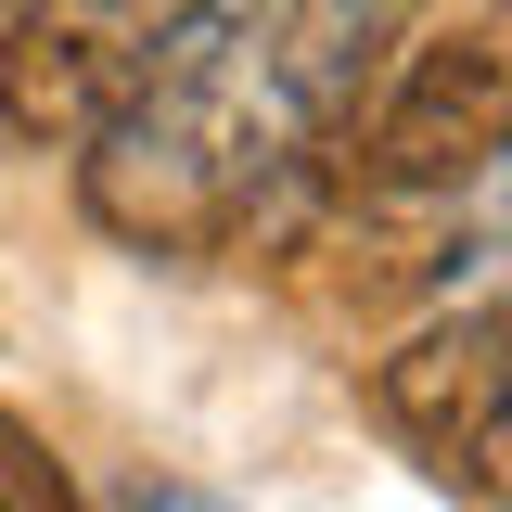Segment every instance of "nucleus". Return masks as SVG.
<instances>
[{
	"instance_id": "39448f33",
	"label": "nucleus",
	"mask_w": 512,
	"mask_h": 512,
	"mask_svg": "<svg viewBox=\"0 0 512 512\" xmlns=\"http://www.w3.org/2000/svg\"><path fill=\"white\" fill-rule=\"evenodd\" d=\"M141 512H231V500H180V487H167V500H154V487H141Z\"/></svg>"
},
{
	"instance_id": "f03ea898",
	"label": "nucleus",
	"mask_w": 512,
	"mask_h": 512,
	"mask_svg": "<svg viewBox=\"0 0 512 512\" xmlns=\"http://www.w3.org/2000/svg\"><path fill=\"white\" fill-rule=\"evenodd\" d=\"M372 410H384L410 448H423V474L474 487V461H487V423L512 410V295H500V308L436 320L423 346H397V359L372 372Z\"/></svg>"
},
{
	"instance_id": "423d86ee",
	"label": "nucleus",
	"mask_w": 512,
	"mask_h": 512,
	"mask_svg": "<svg viewBox=\"0 0 512 512\" xmlns=\"http://www.w3.org/2000/svg\"><path fill=\"white\" fill-rule=\"evenodd\" d=\"M0 13H13V0H0Z\"/></svg>"
},
{
	"instance_id": "f257e3e1",
	"label": "nucleus",
	"mask_w": 512,
	"mask_h": 512,
	"mask_svg": "<svg viewBox=\"0 0 512 512\" xmlns=\"http://www.w3.org/2000/svg\"><path fill=\"white\" fill-rule=\"evenodd\" d=\"M500 141H512V0H474L397 64L384 116L359 128V192H384V205L461 192Z\"/></svg>"
},
{
	"instance_id": "20e7f679",
	"label": "nucleus",
	"mask_w": 512,
	"mask_h": 512,
	"mask_svg": "<svg viewBox=\"0 0 512 512\" xmlns=\"http://www.w3.org/2000/svg\"><path fill=\"white\" fill-rule=\"evenodd\" d=\"M461 192L487 205V231H474V256H448V295H461L474 269H512V141H500V154H487V167H474Z\"/></svg>"
},
{
	"instance_id": "7ed1b4c3",
	"label": "nucleus",
	"mask_w": 512,
	"mask_h": 512,
	"mask_svg": "<svg viewBox=\"0 0 512 512\" xmlns=\"http://www.w3.org/2000/svg\"><path fill=\"white\" fill-rule=\"evenodd\" d=\"M0 512H77V474L52 461V436H26L0 410Z\"/></svg>"
}]
</instances>
